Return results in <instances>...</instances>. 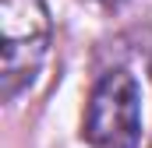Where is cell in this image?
<instances>
[{
  "label": "cell",
  "mask_w": 152,
  "mask_h": 148,
  "mask_svg": "<svg viewBox=\"0 0 152 148\" xmlns=\"http://www.w3.org/2000/svg\"><path fill=\"white\" fill-rule=\"evenodd\" d=\"M50 42V18L42 0H0V92L14 99L25 85H32Z\"/></svg>",
  "instance_id": "6da1fadb"
},
{
  "label": "cell",
  "mask_w": 152,
  "mask_h": 148,
  "mask_svg": "<svg viewBox=\"0 0 152 148\" xmlns=\"http://www.w3.org/2000/svg\"><path fill=\"white\" fill-rule=\"evenodd\" d=\"M142 138V95L127 71L103 74L88 95L85 141L88 148H134Z\"/></svg>",
  "instance_id": "7a4b0ae2"
},
{
  "label": "cell",
  "mask_w": 152,
  "mask_h": 148,
  "mask_svg": "<svg viewBox=\"0 0 152 148\" xmlns=\"http://www.w3.org/2000/svg\"><path fill=\"white\" fill-rule=\"evenodd\" d=\"M92 4H103V7H120L124 0H92Z\"/></svg>",
  "instance_id": "3957f363"
}]
</instances>
